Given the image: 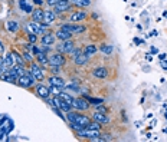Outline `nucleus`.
Returning <instances> with one entry per match:
<instances>
[{
  "label": "nucleus",
  "mask_w": 167,
  "mask_h": 142,
  "mask_svg": "<svg viewBox=\"0 0 167 142\" xmlns=\"http://www.w3.org/2000/svg\"><path fill=\"white\" fill-rule=\"evenodd\" d=\"M66 119L69 122H75V123H79L82 126H87L88 123L91 122V119L85 116V115H81V114H75V112H66Z\"/></svg>",
  "instance_id": "f257e3e1"
},
{
  "label": "nucleus",
  "mask_w": 167,
  "mask_h": 142,
  "mask_svg": "<svg viewBox=\"0 0 167 142\" xmlns=\"http://www.w3.org/2000/svg\"><path fill=\"white\" fill-rule=\"evenodd\" d=\"M76 135L79 138H87V139H91V141H97L101 136L98 129H89V128H82L79 131H76Z\"/></svg>",
  "instance_id": "f03ea898"
},
{
  "label": "nucleus",
  "mask_w": 167,
  "mask_h": 142,
  "mask_svg": "<svg viewBox=\"0 0 167 142\" xmlns=\"http://www.w3.org/2000/svg\"><path fill=\"white\" fill-rule=\"evenodd\" d=\"M46 25L45 23H40V22H35V20H32L26 26V29L29 30L30 33H35V35H45L46 33Z\"/></svg>",
  "instance_id": "7ed1b4c3"
},
{
  "label": "nucleus",
  "mask_w": 167,
  "mask_h": 142,
  "mask_svg": "<svg viewBox=\"0 0 167 142\" xmlns=\"http://www.w3.org/2000/svg\"><path fill=\"white\" fill-rule=\"evenodd\" d=\"M61 29H64L66 32H69V33H72V35H81V33H84L87 28L85 26H82V25H73V23H66V25H62Z\"/></svg>",
  "instance_id": "20e7f679"
},
{
  "label": "nucleus",
  "mask_w": 167,
  "mask_h": 142,
  "mask_svg": "<svg viewBox=\"0 0 167 142\" xmlns=\"http://www.w3.org/2000/svg\"><path fill=\"white\" fill-rule=\"evenodd\" d=\"M66 59L64 56V53H53V55H49V66H65Z\"/></svg>",
  "instance_id": "39448f33"
},
{
  "label": "nucleus",
  "mask_w": 167,
  "mask_h": 142,
  "mask_svg": "<svg viewBox=\"0 0 167 142\" xmlns=\"http://www.w3.org/2000/svg\"><path fill=\"white\" fill-rule=\"evenodd\" d=\"M29 72L32 73V76L35 78V80H37V82H42L45 79V73H43V71H42V68L39 66L37 63H30V69H29Z\"/></svg>",
  "instance_id": "423d86ee"
},
{
  "label": "nucleus",
  "mask_w": 167,
  "mask_h": 142,
  "mask_svg": "<svg viewBox=\"0 0 167 142\" xmlns=\"http://www.w3.org/2000/svg\"><path fill=\"white\" fill-rule=\"evenodd\" d=\"M17 83L22 86V88H30V86L35 83V78L32 76L30 72H26V75H23L22 78L17 79Z\"/></svg>",
  "instance_id": "0eeeda50"
},
{
  "label": "nucleus",
  "mask_w": 167,
  "mask_h": 142,
  "mask_svg": "<svg viewBox=\"0 0 167 142\" xmlns=\"http://www.w3.org/2000/svg\"><path fill=\"white\" fill-rule=\"evenodd\" d=\"M72 106L78 111H87L89 108V102H88L85 98H78V99H73Z\"/></svg>",
  "instance_id": "6e6552de"
},
{
  "label": "nucleus",
  "mask_w": 167,
  "mask_h": 142,
  "mask_svg": "<svg viewBox=\"0 0 167 142\" xmlns=\"http://www.w3.org/2000/svg\"><path fill=\"white\" fill-rule=\"evenodd\" d=\"M69 9H71V1H58L53 6V12L56 14H59V13L66 12V10H69Z\"/></svg>",
  "instance_id": "1a4fd4ad"
},
{
  "label": "nucleus",
  "mask_w": 167,
  "mask_h": 142,
  "mask_svg": "<svg viewBox=\"0 0 167 142\" xmlns=\"http://www.w3.org/2000/svg\"><path fill=\"white\" fill-rule=\"evenodd\" d=\"M55 17H56V13L53 12V10H45L43 12V23L46 25V26H49V25H52L53 22H55Z\"/></svg>",
  "instance_id": "9d476101"
},
{
  "label": "nucleus",
  "mask_w": 167,
  "mask_h": 142,
  "mask_svg": "<svg viewBox=\"0 0 167 142\" xmlns=\"http://www.w3.org/2000/svg\"><path fill=\"white\" fill-rule=\"evenodd\" d=\"M55 37H56V36L53 35V33H51V32L48 33V32H46V33L42 36V39H40V45H43V46H51V45L55 43Z\"/></svg>",
  "instance_id": "9b49d317"
},
{
  "label": "nucleus",
  "mask_w": 167,
  "mask_h": 142,
  "mask_svg": "<svg viewBox=\"0 0 167 142\" xmlns=\"http://www.w3.org/2000/svg\"><path fill=\"white\" fill-rule=\"evenodd\" d=\"M36 92L37 95L40 96V98H43V99H48L49 98V95H51V91H49V88H46L43 85H36Z\"/></svg>",
  "instance_id": "f8f14e48"
},
{
  "label": "nucleus",
  "mask_w": 167,
  "mask_h": 142,
  "mask_svg": "<svg viewBox=\"0 0 167 142\" xmlns=\"http://www.w3.org/2000/svg\"><path fill=\"white\" fill-rule=\"evenodd\" d=\"M49 80V85H53V86H58L61 89H64L65 88V82H64V79L61 78V76H51V78L48 79Z\"/></svg>",
  "instance_id": "ddd939ff"
},
{
  "label": "nucleus",
  "mask_w": 167,
  "mask_h": 142,
  "mask_svg": "<svg viewBox=\"0 0 167 142\" xmlns=\"http://www.w3.org/2000/svg\"><path fill=\"white\" fill-rule=\"evenodd\" d=\"M92 119L97 122H100V123H108L109 122V118L107 115L102 114V112H97V111L92 114Z\"/></svg>",
  "instance_id": "4468645a"
},
{
  "label": "nucleus",
  "mask_w": 167,
  "mask_h": 142,
  "mask_svg": "<svg viewBox=\"0 0 167 142\" xmlns=\"http://www.w3.org/2000/svg\"><path fill=\"white\" fill-rule=\"evenodd\" d=\"M92 75H94L97 79H105L107 75H108V72H107V69H105L104 66H100V68H97V69L92 71Z\"/></svg>",
  "instance_id": "2eb2a0df"
},
{
  "label": "nucleus",
  "mask_w": 167,
  "mask_h": 142,
  "mask_svg": "<svg viewBox=\"0 0 167 142\" xmlns=\"http://www.w3.org/2000/svg\"><path fill=\"white\" fill-rule=\"evenodd\" d=\"M56 96H58L61 100H64V102L69 103V105L72 106V102H73V99H75V98H72V95H71V93H68V92H59Z\"/></svg>",
  "instance_id": "dca6fc26"
},
{
  "label": "nucleus",
  "mask_w": 167,
  "mask_h": 142,
  "mask_svg": "<svg viewBox=\"0 0 167 142\" xmlns=\"http://www.w3.org/2000/svg\"><path fill=\"white\" fill-rule=\"evenodd\" d=\"M85 17H87V13H85L84 10H79V12H75V13L71 14L69 20L71 22H81V20H84Z\"/></svg>",
  "instance_id": "f3484780"
},
{
  "label": "nucleus",
  "mask_w": 167,
  "mask_h": 142,
  "mask_svg": "<svg viewBox=\"0 0 167 142\" xmlns=\"http://www.w3.org/2000/svg\"><path fill=\"white\" fill-rule=\"evenodd\" d=\"M19 6L22 9V12H25V13H32L33 12V7L28 0H19Z\"/></svg>",
  "instance_id": "a211bd4d"
},
{
  "label": "nucleus",
  "mask_w": 167,
  "mask_h": 142,
  "mask_svg": "<svg viewBox=\"0 0 167 142\" xmlns=\"http://www.w3.org/2000/svg\"><path fill=\"white\" fill-rule=\"evenodd\" d=\"M56 37H58L59 40H68V39H71V36H72V33H69V32H66V30H64V29H58V32H56Z\"/></svg>",
  "instance_id": "6ab92c4d"
},
{
  "label": "nucleus",
  "mask_w": 167,
  "mask_h": 142,
  "mask_svg": "<svg viewBox=\"0 0 167 142\" xmlns=\"http://www.w3.org/2000/svg\"><path fill=\"white\" fill-rule=\"evenodd\" d=\"M64 42V53H71L73 49H75V43H73V40H71V39H68V40H62Z\"/></svg>",
  "instance_id": "aec40b11"
},
{
  "label": "nucleus",
  "mask_w": 167,
  "mask_h": 142,
  "mask_svg": "<svg viewBox=\"0 0 167 142\" xmlns=\"http://www.w3.org/2000/svg\"><path fill=\"white\" fill-rule=\"evenodd\" d=\"M88 60H89V56H87V55H85V53L82 52L79 56L76 57L75 60H73V62L78 65V66H84V65H87V63H88Z\"/></svg>",
  "instance_id": "412c9836"
},
{
  "label": "nucleus",
  "mask_w": 167,
  "mask_h": 142,
  "mask_svg": "<svg viewBox=\"0 0 167 142\" xmlns=\"http://www.w3.org/2000/svg\"><path fill=\"white\" fill-rule=\"evenodd\" d=\"M43 12H45V10H42V9L33 10V12H32V20L42 22V20H43Z\"/></svg>",
  "instance_id": "4be33fe9"
},
{
  "label": "nucleus",
  "mask_w": 167,
  "mask_h": 142,
  "mask_svg": "<svg viewBox=\"0 0 167 142\" xmlns=\"http://www.w3.org/2000/svg\"><path fill=\"white\" fill-rule=\"evenodd\" d=\"M1 79H3V80H6V82H9V83H16V82H17V79H16L9 71H6V72H3V73H1Z\"/></svg>",
  "instance_id": "5701e85b"
},
{
  "label": "nucleus",
  "mask_w": 167,
  "mask_h": 142,
  "mask_svg": "<svg viewBox=\"0 0 167 142\" xmlns=\"http://www.w3.org/2000/svg\"><path fill=\"white\" fill-rule=\"evenodd\" d=\"M97 46H95V45H87V46H85V48H84V50H82V52H84V53H85V55H87V56H92V55H95V53H97Z\"/></svg>",
  "instance_id": "b1692460"
},
{
  "label": "nucleus",
  "mask_w": 167,
  "mask_h": 142,
  "mask_svg": "<svg viewBox=\"0 0 167 142\" xmlns=\"http://www.w3.org/2000/svg\"><path fill=\"white\" fill-rule=\"evenodd\" d=\"M12 55H13V60H15V65H20V66H25V59L23 56H20L17 52L12 50Z\"/></svg>",
  "instance_id": "393cba45"
},
{
  "label": "nucleus",
  "mask_w": 167,
  "mask_h": 142,
  "mask_svg": "<svg viewBox=\"0 0 167 142\" xmlns=\"http://www.w3.org/2000/svg\"><path fill=\"white\" fill-rule=\"evenodd\" d=\"M36 59H37V62L40 65H49V56L48 55H45V53H37L36 55Z\"/></svg>",
  "instance_id": "a878e982"
},
{
  "label": "nucleus",
  "mask_w": 167,
  "mask_h": 142,
  "mask_svg": "<svg viewBox=\"0 0 167 142\" xmlns=\"http://www.w3.org/2000/svg\"><path fill=\"white\" fill-rule=\"evenodd\" d=\"M4 63H6L7 68H12V66L15 65V60H13V55H12V52L6 53V56H4Z\"/></svg>",
  "instance_id": "bb28decb"
},
{
  "label": "nucleus",
  "mask_w": 167,
  "mask_h": 142,
  "mask_svg": "<svg viewBox=\"0 0 167 142\" xmlns=\"http://www.w3.org/2000/svg\"><path fill=\"white\" fill-rule=\"evenodd\" d=\"M72 3L78 7H88L91 4V0H72Z\"/></svg>",
  "instance_id": "cd10ccee"
},
{
  "label": "nucleus",
  "mask_w": 167,
  "mask_h": 142,
  "mask_svg": "<svg viewBox=\"0 0 167 142\" xmlns=\"http://www.w3.org/2000/svg\"><path fill=\"white\" fill-rule=\"evenodd\" d=\"M7 29L10 33H15V32H17V29H19V23L17 22H7Z\"/></svg>",
  "instance_id": "c85d7f7f"
},
{
  "label": "nucleus",
  "mask_w": 167,
  "mask_h": 142,
  "mask_svg": "<svg viewBox=\"0 0 167 142\" xmlns=\"http://www.w3.org/2000/svg\"><path fill=\"white\" fill-rule=\"evenodd\" d=\"M100 50H101L104 55H111V53H112V50H114V48H112L111 45H101Z\"/></svg>",
  "instance_id": "c756f323"
},
{
  "label": "nucleus",
  "mask_w": 167,
  "mask_h": 142,
  "mask_svg": "<svg viewBox=\"0 0 167 142\" xmlns=\"http://www.w3.org/2000/svg\"><path fill=\"white\" fill-rule=\"evenodd\" d=\"M85 99H87L89 103L95 105V106H97V105H101L102 102H104V99H100V98H89V96H87V95H85Z\"/></svg>",
  "instance_id": "7c9ffc66"
},
{
  "label": "nucleus",
  "mask_w": 167,
  "mask_h": 142,
  "mask_svg": "<svg viewBox=\"0 0 167 142\" xmlns=\"http://www.w3.org/2000/svg\"><path fill=\"white\" fill-rule=\"evenodd\" d=\"M3 125H4V129H6V132H7V134L13 129V121H12V119H9V118H4V123H3Z\"/></svg>",
  "instance_id": "2f4dec72"
},
{
  "label": "nucleus",
  "mask_w": 167,
  "mask_h": 142,
  "mask_svg": "<svg viewBox=\"0 0 167 142\" xmlns=\"http://www.w3.org/2000/svg\"><path fill=\"white\" fill-rule=\"evenodd\" d=\"M64 89H66L68 92H81L79 86H76L75 83H71V85H65V88Z\"/></svg>",
  "instance_id": "473e14b6"
},
{
  "label": "nucleus",
  "mask_w": 167,
  "mask_h": 142,
  "mask_svg": "<svg viewBox=\"0 0 167 142\" xmlns=\"http://www.w3.org/2000/svg\"><path fill=\"white\" fill-rule=\"evenodd\" d=\"M85 128H89V129H98V131H100V129H101V123H100V122H97V121L89 122V123H88Z\"/></svg>",
  "instance_id": "72a5a7b5"
},
{
  "label": "nucleus",
  "mask_w": 167,
  "mask_h": 142,
  "mask_svg": "<svg viewBox=\"0 0 167 142\" xmlns=\"http://www.w3.org/2000/svg\"><path fill=\"white\" fill-rule=\"evenodd\" d=\"M81 53H82V49H73L69 55H71V59H73V60H75V59L81 55Z\"/></svg>",
  "instance_id": "f704fd0d"
},
{
  "label": "nucleus",
  "mask_w": 167,
  "mask_h": 142,
  "mask_svg": "<svg viewBox=\"0 0 167 142\" xmlns=\"http://www.w3.org/2000/svg\"><path fill=\"white\" fill-rule=\"evenodd\" d=\"M49 91H51V93H53V95H58V93L61 92V88L53 86V85H49Z\"/></svg>",
  "instance_id": "c9c22d12"
},
{
  "label": "nucleus",
  "mask_w": 167,
  "mask_h": 142,
  "mask_svg": "<svg viewBox=\"0 0 167 142\" xmlns=\"http://www.w3.org/2000/svg\"><path fill=\"white\" fill-rule=\"evenodd\" d=\"M22 56H23V59H25V60H28V62H32V55H30L29 52H26V50H25Z\"/></svg>",
  "instance_id": "e433bc0d"
},
{
  "label": "nucleus",
  "mask_w": 167,
  "mask_h": 142,
  "mask_svg": "<svg viewBox=\"0 0 167 142\" xmlns=\"http://www.w3.org/2000/svg\"><path fill=\"white\" fill-rule=\"evenodd\" d=\"M36 39H37V35H35V33H30L29 35V42L32 43V45L36 42Z\"/></svg>",
  "instance_id": "4c0bfd02"
},
{
  "label": "nucleus",
  "mask_w": 167,
  "mask_h": 142,
  "mask_svg": "<svg viewBox=\"0 0 167 142\" xmlns=\"http://www.w3.org/2000/svg\"><path fill=\"white\" fill-rule=\"evenodd\" d=\"M97 112H105L107 114V108L102 106V103L101 105H97Z\"/></svg>",
  "instance_id": "58836bf2"
},
{
  "label": "nucleus",
  "mask_w": 167,
  "mask_h": 142,
  "mask_svg": "<svg viewBox=\"0 0 167 142\" xmlns=\"http://www.w3.org/2000/svg\"><path fill=\"white\" fill-rule=\"evenodd\" d=\"M56 50L59 53H64V42H61L59 45H56Z\"/></svg>",
  "instance_id": "ea45409f"
},
{
  "label": "nucleus",
  "mask_w": 167,
  "mask_h": 142,
  "mask_svg": "<svg viewBox=\"0 0 167 142\" xmlns=\"http://www.w3.org/2000/svg\"><path fill=\"white\" fill-rule=\"evenodd\" d=\"M33 3H36V4H39V6H40V4L43 3V0H33Z\"/></svg>",
  "instance_id": "a19ab883"
},
{
  "label": "nucleus",
  "mask_w": 167,
  "mask_h": 142,
  "mask_svg": "<svg viewBox=\"0 0 167 142\" xmlns=\"http://www.w3.org/2000/svg\"><path fill=\"white\" fill-rule=\"evenodd\" d=\"M1 52H4V45L0 42V53H1Z\"/></svg>",
  "instance_id": "79ce46f5"
},
{
  "label": "nucleus",
  "mask_w": 167,
  "mask_h": 142,
  "mask_svg": "<svg viewBox=\"0 0 167 142\" xmlns=\"http://www.w3.org/2000/svg\"><path fill=\"white\" fill-rule=\"evenodd\" d=\"M159 57L163 60V59H166V53H161V55H159Z\"/></svg>",
  "instance_id": "37998d69"
},
{
  "label": "nucleus",
  "mask_w": 167,
  "mask_h": 142,
  "mask_svg": "<svg viewBox=\"0 0 167 142\" xmlns=\"http://www.w3.org/2000/svg\"><path fill=\"white\" fill-rule=\"evenodd\" d=\"M134 43H143V40H140V39H137V37H136V39H134Z\"/></svg>",
  "instance_id": "c03bdc74"
},
{
  "label": "nucleus",
  "mask_w": 167,
  "mask_h": 142,
  "mask_svg": "<svg viewBox=\"0 0 167 142\" xmlns=\"http://www.w3.org/2000/svg\"><path fill=\"white\" fill-rule=\"evenodd\" d=\"M150 36H157V32H156V30H153L151 33H150Z\"/></svg>",
  "instance_id": "a18cd8bd"
},
{
  "label": "nucleus",
  "mask_w": 167,
  "mask_h": 142,
  "mask_svg": "<svg viewBox=\"0 0 167 142\" xmlns=\"http://www.w3.org/2000/svg\"><path fill=\"white\" fill-rule=\"evenodd\" d=\"M157 52H159V50L156 49V48H151V53H157Z\"/></svg>",
  "instance_id": "49530a36"
},
{
  "label": "nucleus",
  "mask_w": 167,
  "mask_h": 142,
  "mask_svg": "<svg viewBox=\"0 0 167 142\" xmlns=\"http://www.w3.org/2000/svg\"><path fill=\"white\" fill-rule=\"evenodd\" d=\"M59 1H71V0H59Z\"/></svg>",
  "instance_id": "de8ad7c7"
}]
</instances>
